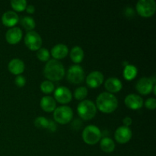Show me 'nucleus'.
Returning a JSON list of instances; mask_svg holds the SVG:
<instances>
[{"mask_svg": "<svg viewBox=\"0 0 156 156\" xmlns=\"http://www.w3.org/2000/svg\"><path fill=\"white\" fill-rule=\"evenodd\" d=\"M96 108L105 114H111L118 107V101L113 94L102 92L96 99Z\"/></svg>", "mask_w": 156, "mask_h": 156, "instance_id": "1", "label": "nucleus"}, {"mask_svg": "<svg viewBox=\"0 0 156 156\" xmlns=\"http://www.w3.org/2000/svg\"><path fill=\"white\" fill-rule=\"evenodd\" d=\"M44 75L49 81H59L65 76V68L59 61L50 59L47 61L44 69Z\"/></svg>", "mask_w": 156, "mask_h": 156, "instance_id": "2", "label": "nucleus"}, {"mask_svg": "<svg viewBox=\"0 0 156 156\" xmlns=\"http://www.w3.org/2000/svg\"><path fill=\"white\" fill-rule=\"evenodd\" d=\"M77 112L79 117L84 120L94 118L97 113L95 104L90 100H83L78 105Z\"/></svg>", "mask_w": 156, "mask_h": 156, "instance_id": "3", "label": "nucleus"}, {"mask_svg": "<svg viewBox=\"0 0 156 156\" xmlns=\"http://www.w3.org/2000/svg\"><path fill=\"white\" fill-rule=\"evenodd\" d=\"M82 139L88 145H94L98 143L101 138V132L98 126L88 125L82 132Z\"/></svg>", "mask_w": 156, "mask_h": 156, "instance_id": "4", "label": "nucleus"}, {"mask_svg": "<svg viewBox=\"0 0 156 156\" xmlns=\"http://www.w3.org/2000/svg\"><path fill=\"white\" fill-rule=\"evenodd\" d=\"M73 117V111L69 106H60L53 111V118L59 124H67Z\"/></svg>", "mask_w": 156, "mask_h": 156, "instance_id": "5", "label": "nucleus"}, {"mask_svg": "<svg viewBox=\"0 0 156 156\" xmlns=\"http://www.w3.org/2000/svg\"><path fill=\"white\" fill-rule=\"evenodd\" d=\"M136 8L140 16L149 18L155 14L156 3L154 0H140L136 3Z\"/></svg>", "mask_w": 156, "mask_h": 156, "instance_id": "6", "label": "nucleus"}, {"mask_svg": "<svg viewBox=\"0 0 156 156\" xmlns=\"http://www.w3.org/2000/svg\"><path fill=\"white\" fill-rule=\"evenodd\" d=\"M24 44L29 50L32 51H37L40 48H41L42 38L36 31H28L24 37Z\"/></svg>", "mask_w": 156, "mask_h": 156, "instance_id": "7", "label": "nucleus"}, {"mask_svg": "<svg viewBox=\"0 0 156 156\" xmlns=\"http://www.w3.org/2000/svg\"><path fill=\"white\" fill-rule=\"evenodd\" d=\"M66 77L71 83L80 84L85 79V72L79 65L72 66L68 69Z\"/></svg>", "mask_w": 156, "mask_h": 156, "instance_id": "8", "label": "nucleus"}, {"mask_svg": "<svg viewBox=\"0 0 156 156\" xmlns=\"http://www.w3.org/2000/svg\"><path fill=\"white\" fill-rule=\"evenodd\" d=\"M54 98L59 103L65 105L69 103L73 98V95L68 88L64 86H60L56 88L54 91Z\"/></svg>", "mask_w": 156, "mask_h": 156, "instance_id": "9", "label": "nucleus"}, {"mask_svg": "<svg viewBox=\"0 0 156 156\" xmlns=\"http://www.w3.org/2000/svg\"><path fill=\"white\" fill-rule=\"evenodd\" d=\"M154 85L155 84L153 83L151 78L143 77L141 78L137 82L136 85V89L138 91L140 94L146 95V94H149L152 92Z\"/></svg>", "mask_w": 156, "mask_h": 156, "instance_id": "10", "label": "nucleus"}, {"mask_svg": "<svg viewBox=\"0 0 156 156\" xmlns=\"http://www.w3.org/2000/svg\"><path fill=\"white\" fill-rule=\"evenodd\" d=\"M132 131L127 126H122L117 129L114 133L116 141L120 144H125L128 143L132 138Z\"/></svg>", "mask_w": 156, "mask_h": 156, "instance_id": "11", "label": "nucleus"}, {"mask_svg": "<svg viewBox=\"0 0 156 156\" xmlns=\"http://www.w3.org/2000/svg\"><path fill=\"white\" fill-rule=\"evenodd\" d=\"M104 82V75L99 71H93L87 76L86 84L91 88H98Z\"/></svg>", "mask_w": 156, "mask_h": 156, "instance_id": "12", "label": "nucleus"}, {"mask_svg": "<svg viewBox=\"0 0 156 156\" xmlns=\"http://www.w3.org/2000/svg\"><path fill=\"white\" fill-rule=\"evenodd\" d=\"M124 103L128 108L132 110L140 109L143 106V99L136 94H129L125 98Z\"/></svg>", "mask_w": 156, "mask_h": 156, "instance_id": "13", "label": "nucleus"}, {"mask_svg": "<svg viewBox=\"0 0 156 156\" xmlns=\"http://www.w3.org/2000/svg\"><path fill=\"white\" fill-rule=\"evenodd\" d=\"M22 30L18 27H13L9 29L5 34L6 41L9 44H17L22 38Z\"/></svg>", "mask_w": 156, "mask_h": 156, "instance_id": "14", "label": "nucleus"}, {"mask_svg": "<svg viewBox=\"0 0 156 156\" xmlns=\"http://www.w3.org/2000/svg\"><path fill=\"white\" fill-rule=\"evenodd\" d=\"M122 87H123V85H122L121 81L117 78H109L105 82V88H106L108 92L111 93V94L119 92L122 89Z\"/></svg>", "mask_w": 156, "mask_h": 156, "instance_id": "15", "label": "nucleus"}, {"mask_svg": "<svg viewBox=\"0 0 156 156\" xmlns=\"http://www.w3.org/2000/svg\"><path fill=\"white\" fill-rule=\"evenodd\" d=\"M19 21V17L16 12L13 11H8L2 16V22L5 26L13 27Z\"/></svg>", "mask_w": 156, "mask_h": 156, "instance_id": "16", "label": "nucleus"}, {"mask_svg": "<svg viewBox=\"0 0 156 156\" xmlns=\"http://www.w3.org/2000/svg\"><path fill=\"white\" fill-rule=\"evenodd\" d=\"M8 69L11 73L19 76L24 71L25 66L24 62L20 59H13L8 64Z\"/></svg>", "mask_w": 156, "mask_h": 156, "instance_id": "17", "label": "nucleus"}, {"mask_svg": "<svg viewBox=\"0 0 156 156\" xmlns=\"http://www.w3.org/2000/svg\"><path fill=\"white\" fill-rule=\"evenodd\" d=\"M51 55L54 59H62L68 55L69 49L66 45L62 44H59L55 45L51 50Z\"/></svg>", "mask_w": 156, "mask_h": 156, "instance_id": "18", "label": "nucleus"}, {"mask_svg": "<svg viewBox=\"0 0 156 156\" xmlns=\"http://www.w3.org/2000/svg\"><path fill=\"white\" fill-rule=\"evenodd\" d=\"M41 108L45 112H53L56 108V102L51 96H44L41 98L40 102Z\"/></svg>", "mask_w": 156, "mask_h": 156, "instance_id": "19", "label": "nucleus"}, {"mask_svg": "<svg viewBox=\"0 0 156 156\" xmlns=\"http://www.w3.org/2000/svg\"><path fill=\"white\" fill-rule=\"evenodd\" d=\"M70 58L73 62L76 63V65L80 63L84 59V51L82 47L79 46L73 47L70 52Z\"/></svg>", "mask_w": 156, "mask_h": 156, "instance_id": "20", "label": "nucleus"}, {"mask_svg": "<svg viewBox=\"0 0 156 156\" xmlns=\"http://www.w3.org/2000/svg\"><path fill=\"white\" fill-rule=\"evenodd\" d=\"M100 147L103 152L111 153L115 149V143L112 139L109 137H105L101 140Z\"/></svg>", "mask_w": 156, "mask_h": 156, "instance_id": "21", "label": "nucleus"}, {"mask_svg": "<svg viewBox=\"0 0 156 156\" xmlns=\"http://www.w3.org/2000/svg\"><path fill=\"white\" fill-rule=\"evenodd\" d=\"M137 72H138V70L135 66L128 64L127 66H125L124 69H123V77L128 81L133 80L136 76Z\"/></svg>", "mask_w": 156, "mask_h": 156, "instance_id": "22", "label": "nucleus"}, {"mask_svg": "<svg viewBox=\"0 0 156 156\" xmlns=\"http://www.w3.org/2000/svg\"><path fill=\"white\" fill-rule=\"evenodd\" d=\"M21 24L23 26V27L28 31H31L33 29H34L35 26H36L35 21L30 16L23 17L21 20Z\"/></svg>", "mask_w": 156, "mask_h": 156, "instance_id": "23", "label": "nucleus"}, {"mask_svg": "<svg viewBox=\"0 0 156 156\" xmlns=\"http://www.w3.org/2000/svg\"><path fill=\"white\" fill-rule=\"evenodd\" d=\"M12 8L16 12H22L27 7V2L25 0H12L11 1Z\"/></svg>", "mask_w": 156, "mask_h": 156, "instance_id": "24", "label": "nucleus"}, {"mask_svg": "<svg viewBox=\"0 0 156 156\" xmlns=\"http://www.w3.org/2000/svg\"><path fill=\"white\" fill-rule=\"evenodd\" d=\"M88 95V89L85 87L81 86L76 88L74 91V97L76 100L83 101Z\"/></svg>", "mask_w": 156, "mask_h": 156, "instance_id": "25", "label": "nucleus"}, {"mask_svg": "<svg viewBox=\"0 0 156 156\" xmlns=\"http://www.w3.org/2000/svg\"><path fill=\"white\" fill-rule=\"evenodd\" d=\"M34 126L39 129H47L49 125V120L44 117H38L35 119Z\"/></svg>", "mask_w": 156, "mask_h": 156, "instance_id": "26", "label": "nucleus"}, {"mask_svg": "<svg viewBox=\"0 0 156 156\" xmlns=\"http://www.w3.org/2000/svg\"><path fill=\"white\" fill-rule=\"evenodd\" d=\"M41 89L45 94H50L54 91V85L49 80L44 81L41 85Z\"/></svg>", "mask_w": 156, "mask_h": 156, "instance_id": "27", "label": "nucleus"}, {"mask_svg": "<svg viewBox=\"0 0 156 156\" xmlns=\"http://www.w3.org/2000/svg\"><path fill=\"white\" fill-rule=\"evenodd\" d=\"M50 52L46 48H40L37 51V56L38 59L42 61V62L48 61L49 59H50Z\"/></svg>", "mask_w": 156, "mask_h": 156, "instance_id": "28", "label": "nucleus"}, {"mask_svg": "<svg viewBox=\"0 0 156 156\" xmlns=\"http://www.w3.org/2000/svg\"><path fill=\"white\" fill-rule=\"evenodd\" d=\"M145 106L149 110H152V111L155 110L156 108V99L154 98H148L145 102Z\"/></svg>", "mask_w": 156, "mask_h": 156, "instance_id": "29", "label": "nucleus"}, {"mask_svg": "<svg viewBox=\"0 0 156 156\" xmlns=\"http://www.w3.org/2000/svg\"><path fill=\"white\" fill-rule=\"evenodd\" d=\"M15 85H16L18 87H19V88L24 87L26 84L25 77L23 76H21V75H19V76H18L16 78H15Z\"/></svg>", "mask_w": 156, "mask_h": 156, "instance_id": "30", "label": "nucleus"}, {"mask_svg": "<svg viewBox=\"0 0 156 156\" xmlns=\"http://www.w3.org/2000/svg\"><path fill=\"white\" fill-rule=\"evenodd\" d=\"M47 129H49L50 132H55L56 130V125L55 122H53V120H49V125Z\"/></svg>", "mask_w": 156, "mask_h": 156, "instance_id": "31", "label": "nucleus"}, {"mask_svg": "<svg viewBox=\"0 0 156 156\" xmlns=\"http://www.w3.org/2000/svg\"><path fill=\"white\" fill-rule=\"evenodd\" d=\"M132 119L130 118L129 117H126L123 118V126H127L129 127L131 124H132Z\"/></svg>", "mask_w": 156, "mask_h": 156, "instance_id": "32", "label": "nucleus"}, {"mask_svg": "<svg viewBox=\"0 0 156 156\" xmlns=\"http://www.w3.org/2000/svg\"><path fill=\"white\" fill-rule=\"evenodd\" d=\"M25 9L26 12L29 14H33L35 12V8L34 7V5H27Z\"/></svg>", "mask_w": 156, "mask_h": 156, "instance_id": "33", "label": "nucleus"}, {"mask_svg": "<svg viewBox=\"0 0 156 156\" xmlns=\"http://www.w3.org/2000/svg\"><path fill=\"white\" fill-rule=\"evenodd\" d=\"M152 90H153L154 94H156V85H154L153 88H152Z\"/></svg>", "mask_w": 156, "mask_h": 156, "instance_id": "34", "label": "nucleus"}]
</instances>
